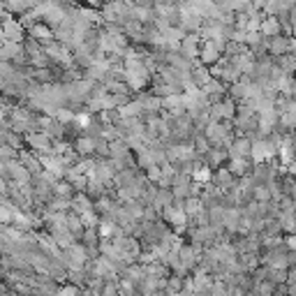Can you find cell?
Returning a JSON list of instances; mask_svg holds the SVG:
<instances>
[{
  "label": "cell",
  "instance_id": "1",
  "mask_svg": "<svg viewBox=\"0 0 296 296\" xmlns=\"http://www.w3.org/2000/svg\"><path fill=\"white\" fill-rule=\"evenodd\" d=\"M268 49H271V53H273V56H282V53L289 51V39L273 35V42L268 44Z\"/></svg>",
  "mask_w": 296,
  "mask_h": 296
},
{
  "label": "cell",
  "instance_id": "2",
  "mask_svg": "<svg viewBox=\"0 0 296 296\" xmlns=\"http://www.w3.org/2000/svg\"><path fill=\"white\" fill-rule=\"evenodd\" d=\"M259 33L262 35H278L280 33V23H278V19L275 16H271V19H266V21H262V26H259Z\"/></svg>",
  "mask_w": 296,
  "mask_h": 296
},
{
  "label": "cell",
  "instance_id": "3",
  "mask_svg": "<svg viewBox=\"0 0 296 296\" xmlns=\"http://www.w3.org/2000/svg\"><path fill=\"white\" fill-rule=\"evenodd\" d=\"M252 144L248 141V139H238L234 144V148H231V158H245L248 153H250Z\"/></svg>",
  "mask_w": 296,
  "mask_h": 296
},
{
  "label": "cell",
  "instance_id": "4",
  "mask_svg": "<svg viewBox=\"0 0 296 296\" xmlns=\"http://www.w3.org/2000/svg\"><path fill=\"white\" fill-rule=\"evenodd\" d=\"M211 79H213V76L208 74V69H206V67H199V69H195V74H192V81H195V84H197L199 88H204V86L208 84Z\"/></svg>",
  "mask_w": 296,
  "mask_h": 296
},
{
  "label": "cell",
  "instance_id": "5",
  "mask_svg": "<svg viewBox=\"0 0 296 296\" xmlns=\"http://www.w3.org/2000/svg\"><path fill=\"white\" fill-rule=\"evenodd\" d=\"M229 171H231V176H243L245 171H248V160L245 158H234L231 160V169H229Z\"/></svg>",
  "mask_w": 296,
  "mask_h": 296
},
{
  "label": "cell",
  "instance_id": "6",
  "mask_svg": "<svg viewBox=\"0 0 296 296\" xmlns=\"http://www.w3.org/2000/svg\"><path fill=\"white\" fill-rule=\"evenodd\" d=\"M197 37H185V42H183V51L188 53V58H195V56H199L197 51Z\"/></svg>",
  "mask_w": 296,
  "mask_h": 296
},
{
  "label": "cell",
  "instance_id": "7",
  "mask_svg": "<svg viewBox=\"0 0 296 296\" xmlns=\"http://www.w3.org/2000/svg\"><path fill=\"white\" fill-rule=\"evenodd\" d=\"M5 35L9 39H21V26H16L14 21H5Z\"/></svg>",
  "mask_w": 296,
  "mask_h": 296
},
{
  "label": "cell",
  "instance_id": "8",
  "mask_svg": "<svg viewBox=\"0 0 296 296\" xmlns=\"http://www.w3.org/2000/svg\"><path fill=\"white\" fill-rule=\"evenodd\" d=\"M79 151H81V153H93V151H95V141H93L91 137L79 139Z\"/></svg>",
  "mask_w": 296,
  "mask_h": 296
},
{
  "label": "cell",
  "instance_id": "9",
  "mask_svg": "<svg viewBox=\"0 0 296 296\" xmlns=\"http://www.w3.org/2000/svg\"><path fill=\"white\" fill-rule=\"evenodd\" d=\"M195 181L199 183H208L211 181V169L204 167V169H195Z\"/></svg>",
  "mask_w": 296,
  "mask_h": 296
},
{
  "label": "cell",
  "instance_id": "10",
  "mask_svg": "<svg viewBox=\"0 0 296 296\" xmlns=\"http://www.w3.org/2000/svg\"><path fill=\"white\" fill-rule=\"evenodd\" d=\"M222 158H225V153L222 151H213L211 155H208V164H220Z\"/></svg>",
  "mask_w": 296,
  "mask_h": 296
},
{
  "label": "cell",
  "instance_id": "11",
  "mask_svg": "<svg viewBox=\"0 0 296 296\" xmlns=\"http://www.w3.org/2000/svg\"><path fill=\"white\" fill-rule=\"evenodd\" d=\"M287 248L289 250H296V236H289L287 238Z\"/></svg>",
  "mask_w": 296,
  "mask_h": 296
},
{
  "label": "cell",
  "instance_id": "12",
  "mask_svg": "<svg viewBox=\"0 0 296 296\" xmlns=\"http://www.w3.org/2000/svg\"><path fill=\"white\" fill-rule=\"evenodd\" d=\"M91 5H102V0H88Z\"/></svg>",
  "mask_w": 296,
  "mask_h": 296
},
{
  "label": "cell",
  "instance_id": "13",
  "mask_svg": "<svg viewBox=\"0 0 296 296\" xmlns=\"http://www.w3.org/2000/svg\"><path fill=\"white\" fill-rule=\"evenodd\" d=\"M0 190H2V183H0Z\"/></svg>",
  "mask_w": 296,
  "mask_h": 296
}]
</instances>
